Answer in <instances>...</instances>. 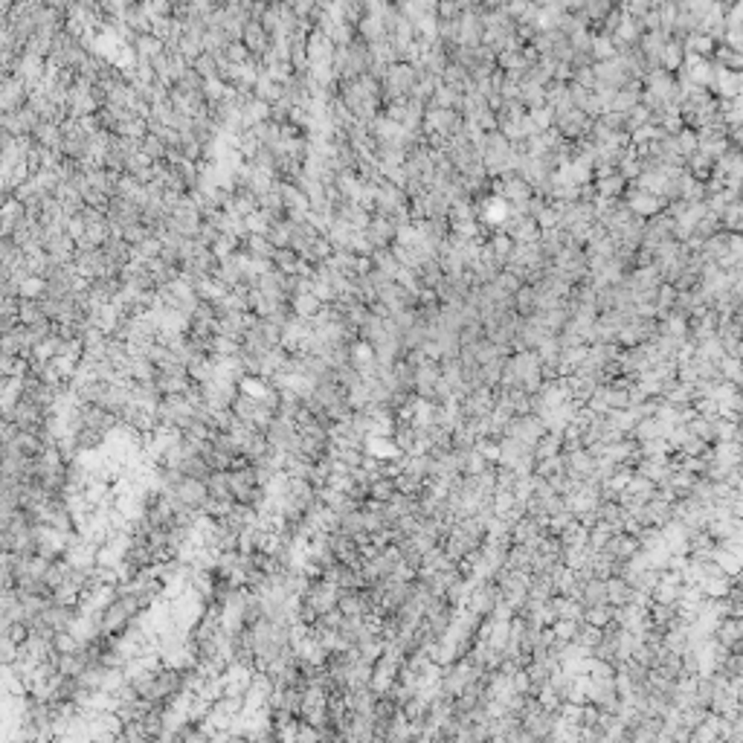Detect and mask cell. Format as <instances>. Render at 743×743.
Here are the masks:
<instances>
[{"mask_svg":"<svg viewBox=\"0 0 743 743\" xmlns=\"http://www.w3.org/2000/svg\"><path fill=\"white\" fill-rule=\"evenodd\" d=\"M105 215H108L111 227H122V230L134 227V224H143V209H140L137 203H131V201L119 198V195H116V198H111V203H108Z\"/></svg>","mask_w":743,"mask_h":743,"instance_id":"1","label":"cell"},{"mask_svg":"<svg viewBox=\"0 0 743 743\" xmlns=\"http://www.w3.org/2000/svg\"><path fill=\"white\" fill-rule=\"evenodd\" d=\"M26 99H29V87L15 73L4 76V84H0V108H4V113H12V111L24 108Z\"/></svg>","mask_w":743,"mask_h":743,"instance_id":"2","label":"cell"},{"mask_svg":"<svg viewBox=\"0 0 743 743\" xmlns=\"http://www.w3.org/2000/svg\"><path fill=\"white\" fill-rule=\"evenodd\" d=\"M418 81H415V70L410 64H392L389 67V76H386V93L401 99L407 91H413Z\"/></svg>","mask_w":743,"mask_h":743,"instance_id":"3","label":"cell"},{"mask_svg":"<svg viewBox=\"0 0 743 743\" xmlns=\"http://www.w3.org/2000/svg\"><path fill=\"white\" fill-rule=\"evenodd\" d=\"M395 233H398L395 221H392V218H386V215H375L372 224H369V230H366V236H369V241H372L375 250H383L392 238H395Z\"/></svg>","mask_w":743,"mask_h":743,"instance_id":"4","label":"cell"},{"mask_svg":"<svg viewBox=\"0 0 743 743\" xmlns=\"http://www.w3.org/2000/svg\"><path fill=\"white\" fill-rule=\"evenodd\" d=\"M134 50H137V56H140V61H157L160 56H166V41H160L157 35H151V32H143V35H137V41H134Z\"/></svg>","mask_w":743,"mask_h":743,"instance_id":"5","label":"cell"},{"mask_svg":"<svg viewBox=\"0 0 743 743\" xmlns=\"http://www.w3.org/2000/svg\"><path fill=\"white\" fill-rule=\"evenodd\" d=\"M241 395H247V398H253V401H258V404H268V398L273 395V386H271V380H265V378H256V375H247L244 380H241Z\"/></svg>","mask_w":743,"mask_h":743,"instance_id":"6","label":"cell"},{"mask_svg":"<svg viewBox=\"0 0 743 743\" xmlns=\"http://www.w3.org/2000/svg\"><path fill=\"white\" fill-rule=\"evenodd\" d=\"M206 488L212 500H233V473L230 470H212L206 479Z\"/></svg>","mask_w":743,"mask_h":743,"instance_id":"7","label":"cell"},{"mask_svg":"<svg viewBox=\"0 0 743 743\" xmlns=\"http://www.w3.org/2000/svg\"><path fill=\"white\" fill-rule=\"evenodd\" d=\"M293 314L302 317V320H317V314L325 308V305L314 296V293H302V296H293Z\"/></svg>","mask_w":743,"mask_h":743,"instance_id":"8","label":"cell"},{"mask_svg":"<svg viewBox=\"0 0 743 743\" xmlns=\"http://www.w3.org/2000/svg\"><path fill=\"white\" fill-rule=\"evenodd\" d=\"M273 265H276V271L285 273V276H299V271H302V265H305V258H302L296 250L288 247V250H279V253H276Z\"/></svg>","mask_w":743,"mask_h":743,"instance_id":"9","label":"cell"},{"mask_svg":"<svg viewBox=\"0 0 743 743\" xmlns=\"http://www.w3.org/2000/svg\"><path fill=\"white\" fill-rule=\"evenodd\" d=\"M244 221H247V230H250V236H271L273 224H276V221H282V218H273V215H268L265 209H256L253 215H247V218H244Z\"/></svg>","mask_w":743,"mask_h":743,"instance_id":"10","label":"cell"},{"mask_svg":"<svg viewBox=\"0 0 743 743\" xmlns=\"http://www.w3.org/2000/svg\"><path fill=\"white\" fill-rule=\"evenodd\" d=\"M244 253H250L253 258H265V261H273L279 250L273 247V241H271L268 236H250V238H247V247H244Z\"/></svg>","mask_w":743,"mask_h":743,"instance_id":"11","label":"cell"},{"mask_svg":"<svg viewBox=\"0 0 743 743\" xmlns=\"http://www.w3.org/2000/svg\"><path fill=\"white\" fill-rule=\"evenodd\" d=\"M372 265H375V271H380L383 276H389V279H395L398 276V271H401V265H398V258H395V253L392 250H375L372 253Z\"/></svg>","mask_w":743,"mask_h":743,"instance_id":"12","label":"cell"},{"mask_svg":"<svg viewBox=\"0 0 743 743\" xmlns=\"http://www.w3.org/2000/svg\"><path fill=\"white\" fill-rule=\"evenodd\" d=\"M44 296H47V279L26 276L21 282V299H44Z\"/></svg>","mask_w":743,"mask_h":743,"instance_id":"13","label":"cell"},{"mask_svg":"<svg viewBox=\"0 0 743 743\" xmlns=\"http://www.w3.org/2000/svg\"><path fill=\"white\" fill-rule=\"evenodd\" d=\"M236 253H238V238H233V236H224V233H221V238L212 244V256H215L218 261H227V258H233Z\"/></svg>","mask_w":743,"mask_h":743,"instance_id":"14","label":"cell"},{"mask_svg":"<svg viewBox=\"0 0 743 743\" xmlns=\"http://www.w3.org/2000/svg\"><path fill=\"white\" fill-rule=\"evenodd\" d=\"M143 151L154 160V163H163L166 160V154H168V146L160 140V137H154V134H148L146 140H143Z\"/></svg>","mask_w":743,"mask_h":743,"instance_id":"15","label":"cell"},{"mask_svg":"<svg viewBox=\"0 0 743 743\" xmlns=\"http://www.w3.org/2000/svg\"><path fill=\"white\" fill-rule=\"evenodd\" d=\"M227 59H230L233 64H238V67H241V64H250L256 56L247 50V44H244V41H233L230 47H227Z\"/></svg>","mask_w":743,"mask_h":743,"instance_id":"16","label":"cell"},{"mask_svg":"<svg viewBox=\"0 0 743 743\" xmlns=\"http://www.w3.org/2000/svg\"><path fill=\"white\" fill-rule=\"evenodd\" d=\"M192 70L201 76V79H212V76H218V61H215V56H209V53H203L195 64H192Z\"/></svg>","mask_w":743,"mask_h":743,"instance_id":"17","label":"cell"}]
</instances>
